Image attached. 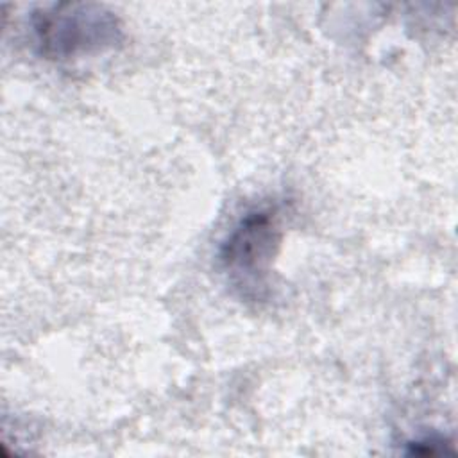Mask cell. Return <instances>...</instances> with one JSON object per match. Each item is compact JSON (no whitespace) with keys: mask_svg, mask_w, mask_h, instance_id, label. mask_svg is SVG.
<instances>
[{"mask_svg":"<svg viewBox=\"0 0 458 458\" xmlns=\"http://www.w3.org/2000/svg\"><path fill=\"white\" fill-rule=\"evenodd\" d=\"M36 32L50 57H72L114 41V20L88 5H61L38 16Z\"/></svg>","mask_w":458,"mask_h":458,"instance_id":"6da1fadb","label":"cell"},{"mask_svg":"<svg viewBox=\"0 0 458 458\" xmlns=\"http://www.w3.org/2000/svg\"><path fill=\"white\" fill-rule=\"evenodd\" d=\"M276 218L270 211L249 213L224 247V261L233 272L258 274L276 242Z\"/></svg>","mask_w":458,"mask_h":458,"instance_id":"7a4b0ae2","label":"cell"}]
</instances>
